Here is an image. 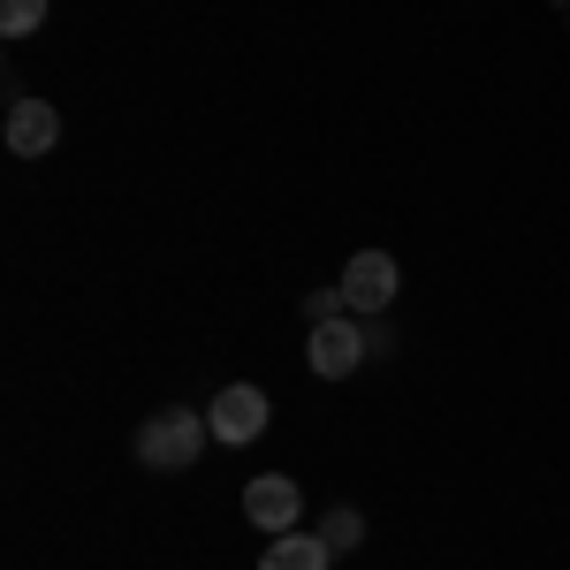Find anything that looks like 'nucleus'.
<instances>
[{"mask_svg": "<svg viewBox=\"0 0 570 570\" xmlns=\"http://www.w3.org/2000/svg\"><path fill=\"white\" fill-rule=\"evenodd\" d=\"M206 441H214L206 411L168 403V411H153V419L137 426V464H145V472H190V464L206 456Z\"/></svg>", "mask_w": 570, "mask_h": 570, "instance_id": "1", "label": "nucleus"}, {"mask_svg": "<svg viewBox=\"0 0 570 570\" xmlns=\"http://www.w3.org/2000/svg\"><path fill=\"white\" fill-rule=\"evenodd\" d=\"M365 357H373V335H365L357 312H335V320H320V327L305 335V365L320 373V381H351Z\"/></svg>", "mask_w": 570, "mask_h": 570, "instance_id": "2", "label": "nucleus"}, {"mask_svg": "<svg viewBox=\"0 0 570 570\" xmlns=\"http://www.w3.org/2000/svg\"><path fill=\"white\" fill-rule=\"evenodd\" d=\"M266 419H274V403H266V389H252V381H228V389L206 403V426H214L220 449H252V441L266 434Z\"/></svg>", "mask_w": 570, "mask_h": 570, "instance_id": "3", "label": "nucleus"}, {"mask_svg": "<svg viewBox=\"0 0 570 570\" xmlns=\"http://www.w3.org/2000/svg\"><path fill=\"white\" fill-rule=\"evenodd\" d=\"M244 518L259 532H297V518H305V487L289 480V472H259V480L244 487Z\"/></svg>", "mask_w": 570, "mask_h": 570, "instance_id": "4", "label": "nucleus"}, {"mask_svg": "<svg viewBox=\"0 0 570 570\" xmlns=\"http://www.w3.org/2000/svg\"><path fill=\"white\" fill-rule=\"evenodd\" d=\"M335 289H343V305H351L357 320H373V312L395 305V259H389V252H357V259L343 266Z\"/></svg>", "mask_w": 570, "mask_h": 570, "instance_id": "5", "label": "nucleus"}, {"mask_svg": "<svg viewBox=\"0 0 570 570\" xmlns=\"http://www.w3.org/2000/svg\"><path fill=\"white\" fill-rule=\"evenodd\" d=\"M61 145V115L46 99H8V153L16 160H46Z\"/></svg>", "mask_w": 570, "mask_h": 570, "instance_id": "6", "label": "nucleus"}, {"mask_svg": "<svg viewBox=\"0 0 570 570\" xmlns=\"http://www.w3.org/2000/svg\"><path fill=\"white\" fill-rule=\"evenodd\" d=\"M327 563H335V548L320 532H274L259 556V570H327Z\"/></svg>", "mask_w": 570, "mask_h": 570, "instance_id": "7", "label": "nucleus"}, {"mask_svg": "<svg viewBox=\"0 0 570 570\" xmlns=\"http://www.w3.org/2000/svg\"><path fill=\"white\" fill-rule=\"evenodd\" d=\"M46 8H53V0H0V39H31V31H46Z\"/></svg>", "mask_w": 570, "mask_h": 570, "instance_id": "8", "label": "nucleus"}, {"mask_svg": "<svg viewBox=\"0 0 570 570\" xmlns=\"http://www.w3.org/2000/svg\"><path fill=\"white\" fill-rule=\"evenodd\" d=\"M320 540H327L335 556H351L357 540H365V518H357L351 502H343V510H327V518H320Z\"/></svg>", "mask_w": 570, "mask_h": 570, "instance_id": "9", "label": "nucleus"}, {"mask_svg": "<svg viewBox=\"0 0 570 570\" xmlns=\"http://www.w3.org/2000/svg\"><path fill=\"white\" fill-rule=\"evenodd\" d=\"M335 312H351V305H343V289H312V297H305V320H312V327H320V320H335Z\"/></svg>", "mask_w": 570, "mask_h": 570, "instance_id": "10", "label": "nucleus"}, {"mask_svg": "<svg viewBox=\"0 0 570 570\" xmlns=\"http://www.w3.org/2000/svg\"><path fill=\"white\" fill-rule=\"evenodd\" d=\"M563 16H570V0H563Z\"/></svg>", "mask_w": 570, "mask_h": 570, "instance_id": "11", "label": "nucleus"}]
</instances>
